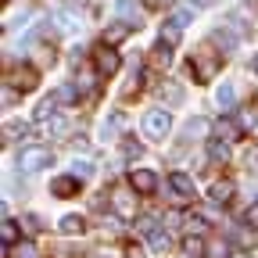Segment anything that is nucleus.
<instances>
[{
    "mask_svg": "<svg viewBox=\"0 0 258 258\" xmlns=\"http://www.w3.org/2000/svg\"><path fill=\"white\" fill-rule=\"evenodd\" d=\"M50 161H54V154L47 147H40V144H29V147L18 151V169L22 172H40V169L50 165Z\"/></svg>",
    "mask_w": 258,
    "mask_h": 258,
    "instance_id": "obj_1",
    "label": "nucleus"
},
{
    "mask_svg": "<svg viewBox=\"0 0 258 258\" xmlns=\"http://www.w3.org/2000/svg\"><path fill=\"white\" fill-rule=\"evenodd\" d=\"M169 129H172V115H169V111H147V115H144V133H147L151 140H165Z\"/></svg>",
    "mask_w": 258,
    "mask_h": 258,
    "instance_id": "obj_2",
    "label": "nucleus"
},
{
    "mask_svg": "<svg viewBox=\"0 0 258 258\" xmlns=\"http://www.w3.org/2000/svg\"><path fill=\"white\" fill-rule=\"evenodd\" d=\"M111 208H115L122 219H133V212H137V198H133V190H111Z\"/></svg>",
    "mask_w": 258,
    "mask_h": 258,
    "instance_id": "obj_3",
    "label": "nucleus"
},
{
    "mask_svg": "<svg viewBox=\"0 0 258 258\" xmlns=\"http://www.w3.org/2000/svg\"><path fill=\"white\" fill-rule=\"evenodd\" d=\"M129 186H133L137 194H154L158 176H154L151 169H133V172H129Z\"/></svg>",
    "mask_w": 258,
    "mask_h": 258,
    "instance_id": "obj_4",
    "label": "nucleus"
},
{
    "mask_svg": "<svg viewBox=\"0 0 258 258\" xmlns=\"http://www.w3.org/2000/svg\"><path fill=\"white\" fill-rule=\"evenodd\" d=\"M115 15H118L129 29L140 25V4H137V0H115Z\"/></svg>",
    "mask_w": 258,
    "mask_h": 258,
    "instance_id": "obj_5",
    "label": "nucleus"
},
{
    "mask_svg": "<svg viewBox=\"0 0 258 258\" xmlns=\"http://www.w3.org/2000/svg\"><path fill=\"white\" fill-rule=\"evenodd\" d=\"M97 69H101V76H115L118 72V54L111 47H101L97 50Z\"/></svg>",
    "mask_w": 258,
    "mask_h": 258,
    "instance_id": "obj_6",
    "label": "nucleus"
},
{
    "mask_svg": "<svg viewBox=\"0 0 258 258\" xmlns=\"http://www.w3.org/2000/svg\"><path fill=\"white\" fill-rule=\"evenodd\" d=\"M215 133H219V140H222V144H230V140H237V137H240V122L222 115V118L215 122Z\"/></svg>",
    "mask_w": 258,
    "mask_h": 258,
    "instance_id": "obj_7",
    "label": "nucleus"
},
{
    "mask_svg": "<svg viewBox=\"0 0 258 258\" xmlns=\"http://www.w3.org/2000/svg\"><path fill=\"white\" fill-rule=\"evenodd\" d=\"M169 186L179 194V198H194V194H198V186H194V179H190L186 172H172V176H169Z\"/></svg>",
    "mask_w": 258,
    "mask_h": 258,
    "instance_id": "obj_8",
    "label": "nucleus"
},
{
    "mask_svg": "<svg viewBox=\"0 0 258 258\" xmlns=\"http://www.w3.org/2000/svg\"><path fill=\"white\" fill-rule=\"evenodd\" d=\"M179 40H183V25L165 22V25L158 29V43H165V47H179Z\"/></svg>",
    "mask_w": 258,
    "mask_h": 258,
    "instance_id": "obj_9",
    "label": "nucleus"
},
{
    "mask_svg": "<svg viewBox=\"0 0 258 258\" xmlns=\"http://www.w3.org/2000/svg\"><path fill=\"white\" fill-rule=\"evenodd\" d=\"M208 198H212L215 205H230V201H233V183H230V179H219V183H212Z\"/></svg>",
    "mask_w": 258,
    "mask_h": 258,
    "instance_id": "obj_10",
    "label": "nucleus"
},
{
    "mask_svg": "<svg viewBox=\"0 0 258 258\" xmlns=\"http://www.w3.org/2000/svg\"><path fill=\"white\" fill-rule=\"evenodd\" d=\"M125 36H129V25H125V22H115V25H108V29H104L101 47H115V43H122Z\"/></svg>",
    "mask_w": 258,
    "mask_h": 258,
    "instance_id": "obj_11",
    "label": "nucleus"
},
{
    "mask_svg": "<svg viewBox=\"0 0 258 258\" xmlns=\"http://www.w3.org/2000/svg\"><path fill=\"white\" fill-rule=\"evenodd\" d=\"M57 230H61L64 237H79V233L86 230V222H83V215H61Z\"/></svg>",
    "mask_w": 258,
    "mask_h": 258,
    "instance_id": "obj_12",
    "label": "nucleus"
},
{
    "mask_svg": "<svg viewBox=\"0 0 258 258\" xmlns=\"http://www.w3.org/2000/svg\"><path fill=\"white\" fill-rule=\"evenodd\" d=\"M57 198H72V194H79V179L76 176H61V179H54V186H50Z\"/></svg>",
    "mask_w": 258,
    "mask_h": 258,
    "instance_id": "obj_13",
    "label": "nucleus"
},
{
    "mask_svg": "<svg viewBox=\"0 0 258 258\" xmlns=\"http://www.w3.org/2000/svg\"><path fill=\"white\" fill-rule=\"evenodd\" d=\"M208 158H212V161H219V165H222V161H230V144H222L219 137H215V140H208Z\"/></svg>",
    "mask_w": 258,
    "mask_h": 258,
    "instance_id": "obj_14",
    "label": "nucleus"
},
{
    "mask_svg": "<svg viewBox=\"0 0 258 258\" xmlns=\"http://www.w3.org/2000/svg\"><path fill=\"white\" fill-rule=\"evenodd\" d=\"M147 244H151V251H154V254L169 251V233H165V230H151V233H147Z\"/></svg>",
    "mask_w": 258,
    "mask_h": 258,
    "instance_id": "obj_15",
    "label": "nucleus"
},
{
    "mask_svg": "<svg viewBox=\"0 0 258 258\" xmlns=\"http://www.w3.org/2000/svg\"><path fill=\"white\" fill-rule=\"evenodd\" d=\"M237 122H240V129H254V125H258V104H247V108H240Z\"/></svg>",
    "mask_w": 258,
    "mask_h": 258,
    "instance_id": "obj_16",
    "label": "nucleus"
},
{
    "mask_svg": "<svg viewBox=\"0 0 258 258\" xmlns=\"http://www.w3.org/2000/svg\"><path fill=\"white\" fill-rule=\"evenodd\" d=\"M215 104H219L222 111H230V108H233V86H230V83H222V86L215 90Z\"/></svg>",
    "mask_w": 258,
    "mask_h": 258,
    "instance_id": "obj_17",
    "label": "nucleus"
},
{
    "mask_svg": "<svg viewBox=\"0 0 258 258\" xmlns=\"http://www.w3.org/2000/svg\"><path fill=\"white\" fill-rule=\"evenodd\" d=\"M0 240H4V247H15L18 244V226L11 219H4V226H0Z\"/></svg>",
    "mask_w": 258,
    "mask_h": 258,
    "instance_id": "obj_18",
    "label": "nucleus"
},
{
    "mask_svg": "<svg viewBox=\"0 0 258 258\" xmlns=\"http://www.w3.org/2000/svg\"><path fill=\"white\" fill-rule=\"evenodd\" d=\"M18 76H22V79H18V90H36V83H40V76H36V72H32V69H22Z\"/></svg>",
    "mask_w": 258,
    "mask_h": 258,
    "instance_id": "obj_19",
    "label": "nucleus"
},
{
    "mask_svg": "<svg viewBox=\"0 0 258 258\" xmlns=\"http://www.w3.org/2000/svg\"><path fill=\"white\" fill-rule=\"evenodd\" d=\"M32 118H36V122H50V118H54V101H43V104H36Z\"/></svg>",
    "mask_w": 258,
    "mask_h": 258,
    "instance_id": "obj_20",
    "label": "nucleus"
},
{
    "mask_svg": "<svg viewBox=\"0 0 258 258\" xmlns=\"http://www.w3.org/2000/svg\"><path fill=\"white\" fill-rule=\"evenodd\" d=\"M205 233V219L201 215H190L186 219V237H201Z\"/></svg>",
    "mask_w": 258,
    "mask_h": 258,
    "instance_id": "obj_21",
    "label": "nucleus"
},
{
    "mask_svg": "<svg viewBox=\"0 0 258 258\" xmlns=\"http://www.w3.org/2000/svg\"><path fill=\"white\" fill-rule=\"evenodd\" d=\"M205 129H208V118H190L186 122V137H205Z\"/></svg>",
    "mask_w": 258,
    "mask_h": 258,
    "instance_id": "obj_22",
    "label": "nucleus"
},
{
    "mask_svg": "<svg viewBox=\"0 0 258 258\" xmlns=\"http://www.w3.org/2000/svg\"><path fill=\"white\" fill-rule=\"evenodd\" d=\"M47 129H50V137H69V122H64V118H57V115L47 122Z\"/></svg>",
    "mask_w": 258,
    "mask_h": 258,
    "instance_id": "obj_23",
    "label": "nucleus"
},
{
    "mask_svg": "<svg viewBox=\"0 0 258 258\" xmlns=\"http://www.w3.org/2000/svg\"><path fill=\"white\" fill-rule=\"evenodd\" d=\"M122 122H125V118H122L118 111H111L108 122H104V137H115V129H122Z\"/></svg>",
    "mask_w": 258,
    "mask_h": 258,
    "instance_id": "obj_24",
    "label": "nucleus"
},
{
    "mask_svg": "<svg viewBox=\"0 0 258 258\" xmlns=\"http://www.w3.org/2000/svg\"><path fill=\"white\" fill-rule=\"evenodd\" d=\"M205 258H230V244H222V240L212 244V247L205 251Z\"/></svg>",
    "mask_w": 258,
    "mask_h": 258,
    "instance_id": "obj_25",
    "label": "nucleus"
},
{
    "mask_svg": "<svg viewBox=\"0 0 258 258\" xmlns=\"http://www.w3.org/2000/svg\"><path fill=\"white\" fill-rule=\"evenodd\" d=\"M122 151H125L129 158H140V154H144V144H140V140H133V137H129V140L122 144Z\"/></svg>",
    "mask_w": 258,
    "mask_h": 258,
    "instance_id": "obj_26",
    "label": "nucleus"
},
{
    "mask_svg": "<svg viewBox=\"0 0 258 258\" xmlns=\"http://www.w3.org/2000/svg\"><path fill=\"white\" fill-rule=\"evenodd\" d=\"M183 251H186V254H201V251H205L201 237H186V240H183Z\"/></svg>",
    "mask_w": 258,
    "mask_h": 258,
    "instance_id": "obj_27",
    "label": "nucleus"
},
{
    "mask_svg": "<svg viewBox=\"0 0 258 258\" xmlns=\"http://www.w3.org/2000/svg\"><path fill=\"white\" fill-rule=\"evenodd\" d=\"M215 43H222V50H230L237 40H233V32H230V29H219V32H215Z\"/></svg>",
    "mask_w": 258,
    "mask_h": 258,
    "instance_id": "obj_28",
    "label": "nucleus"
},
{
    "mask_svg": "<svg viewBox=\"0 0 258 258\" xmlns=\"http://www.w3.org/2000/svg\"><path fill=\"white\" fill-rule=\"evenodd\" d=\"M22 226H25V233H40L43 226H40V215H22Z\"/></svg>",
    "mask_w": 258,
    "mask_h": 258,
    "instance_id": "obj_29",
    "label": "nucleus"
},
{
    "mask_svg": "<svg viewBox=\"0 0 258 258\" xmlns=\"http://www.w3.org/2000/svg\"><path fill=\"white\" fill-rule=\"evenodd\" d=\"M57 101H64V104H69V101H79V90H76V86H61V90H57Z\"/></svg>",
    "mask_w": 258,
    "mask_h": 258,
    "instance_id": "obj_30",
    "label": "nucleus"
},
{
    "mask_svg": "<svg viewBox=\"0 0 258 258\" xmlns=\"http://www.w3.org/2000/svg\"><path fill=\"white\" fill-rule=\"evenodd\" d=\"M57 25H61V29H64V32H72V29H76V25H79V18H72V15H69V11H61V22H57Z\"/></svg>",
    "mask_w": 258,
    "mask_h": 258,
    "instance_id": "obj_31",
    "label": "nucleus"
},
{
    "mask_svg": "<svg viewBox=\"0 0 258 258\" xmlns=\"http://www.w3.org/2000/svg\"><path fill=\"white\" fill-rule=\"evenodd\" d=\"M169 57H172V54H169V47H161V43H158V50H154V61L161 64V69H165V64H169Z\"/></svg>",
    "mask_w": 258,
    "mask_h": 258,
    "instance_id": "obj_32",
    "label": "nucleus"
},
{
    "mask_svg": "<svg viewBox=\"0 0 258 258\" xmlns=\"http://www.w3.org/2000/svg\"><path fill=\"white\" fill-rule=\"evenodd\" d=\"M172 22H176V25H186V22H194V11H190V8H179Z\"/></svg>",
    "mask_w": 258,
    "mask_h": 258,
    "instance_id": "obj_33",
    "label": "nucleus"
},
{
    "mask_svg": "<svg viewBox=\"0 0 258 258\" xmlns=\"http://www.w3.org/2000/svg\"><path fill=\"white\" fill-rule=\"evenodd\" d=\"M15 101H18V93H15V86H4V104H8V108H11V104H15Z\"/></svg>",
    "mask_w": 258,
    "mask_h": 258,
    "instance_id": "obj_34",
    "label": "nucleus"
},
{
    "mask_svg": "<svg viewBox=\"0 0 258 258\" xmlns=\"http://www.w3.org/2000/svg\"><path fill=\"white\" fill-rule=\"evenodd\" d=\"M72 176H90V165H86V161H76V165H72Z\"/></svg>",
    "mask_w": 258,
    "mask_h": 258,
    "instance_id": "obj_35",
    "label": "nucleus"
},
{
    "mask_svg": "<svg viewBox=\"0 0 258 258\" xmlns=\"http://www.w3.org/2000/svg\"><path fill=\"white\" fill-rule=\"evenodd\" d=\"M247 222H251V226H258V205H251V208H247Z\"/></svg>",
    "mask_w": 258,
    "mask_h": 258,
    "instance_id": "obj_36",
    "label": "nucleus"
},
{
    "mask_svg": "<svg viewBox=\"0 0 258 258\" xmlns=\"http://www.w3.org/2000/svg\"><path fill=\"white\" fill-rule=\"evenodd\" d=\"M22 258H36V247H32V244H22Z\"/></svg>",
    "mask_w": 258,
    "mask_h": 258,
    "instance_id": "obj_37",
    "label": "nucleus"
},
{
    "mask_svg": "<svg viewBox=\"0 0 258 258\" xmlns=\"http://www.w3.org/2000/svg\"><path fill=\"white\" fill-rule=\"evenodd\" d=\"M194 4H198V8H208V4H215V0H194Z\"/></svg>",
    "mask_w": 258,
    "mask_h": 258,
    "instance_id": "obj_38",
    "label": "nucleus"
},
{
    "mask_svg": "<svg viewBox=\"0 0 258 258\" xmlns=\"http://www.w3.org/2000/svg\"><path fill=\"white\" fill-rule=\"evenodd\" d=\"M251 69H254V76H258V54H254V57H251Z\"/></svg>",
    "mask_w": 258,
    "mask_h": 258,
    "instance_id": "obj_39",
    "label": "nucleus"
}]
</instances>
